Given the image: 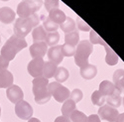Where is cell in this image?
<instances>
[{
    "label": "cell",
    "mask_w": 124,
    "mask_h": 122,
    "mask_svg": "<svg viewBox=\"0 0 124 122\" xmlns=\"http://www.w3.org/2000/svg\"><path fill=\"white\" fill-rule=\"evenodd\" d=\"M27 47V42L24 38H19L15 35H12L7 41L6 44L1 49V55L7 61H12L16 57V55L21 50Z\"/></svg>",
    "instance_id": "6da1fadb"
},
{
    "label": "cell",
    "mask_w": 124,
    "mask_h": 122,
    "mask_svg": "<svg viewBox=\"0 0 124 122\" xmlns=\"http://www.w3.org/2000/svg\"><path fill=\"white\" fill-rule=\"evenodd\" d=\"M40 23L39 16L34 13L28 18H18L14 24V35L19 38H25L33 27H37Z\"/></svg>",
    "instance_id": "7a4b0ae2"
},
{
    "label": "cell",
    "mask_w": 124,
    "mask_h": 122,
    "mask_svg": "<svg viewBox=\"0 0 124 122\" xmlns=\"http://www.w3.org/2000/svg\"><path fill=\"white\" fill-rule=\"evenodd\" d=\"M32 90L35 96V101L38 104H45L51 99V94L48 90L49 80L44 76L36 77L32 81Z\"/></svg>",
    "instance_id": "3957f363"
},
{
    "label": "cell",
    "mask_w": 124,
    "mask_h": 122,
    "mask_svg": "<svg viewBox=\"0 0 124 122\" xmlns=\"http://www.w3.org/2000/svg\"><path fill=\"white\" fill-rule=\"evenodd\" d=\"M93 48L88 40H82L78 44L75 53V63L78 67L82 68L88 65V58L91 55Z\"/></svg>",
    "instance_id": "277c9868"
},
{
    "label": "cell",
    "mask_w": 124,
    "mask_h": 122,
    "mask_svg": "<svg viewBox=\"0 0 124 122\" xmlns=\"http://www.w3.org/2000/svg\"><path fill=\"white\" fill-rule=\"evenodd\" d=\"M43 0H24L17 6V14L19 18H28L40 10Z\"/></svg>",
    "instance_id": "5b68a950"
},
{
    "label": "cell",
    "mask_w": 124,
    "mask_h": 122,
    "mask_svg": "<svg viewBox=\"0 0 124 122\" xmlns=\"http://www.w3.org/2000/svg\"><path fill=\"white\" fill-rule=\"evenodd\" d=\"M48 90L51 96H54V98L60 103L62 102L64 103L67 99L70 98V90L62 84L57 83V81H55V83H49Z\"/></svg>",
    "instance_id": "8992f818"
},
{
    "label": "cell",
    "mask_w": 124,
    "mask_h": 122,
    "mask_svg": "<svg viewBox=\"0 0 124 122\" xmlns=\"http://www.w3.org/2000/svg\"><path fill=\"white\" fill-rule=\"evenodd\" d=\"M15 113L22 120H29L33 116V107L25 100H21L15 104Z\"/></svg>",
    "instance_id": "52a82bcc"
},
{
    "label": "cell",
    "mask_w": 124,
    "mask_h": 122,
    "mask_svg": "<svg viewBox=\"0 0 124 122\" xmlns=\"http://www.w3.org/2000/svg\"><path fill=\"white\" fill-rule=\"evenodd\" d=\"M119 115L118 110L114 107H111L107 104L102 105L98 109V117L100 120H106L108 122H115Z\"/></svg>",
    "instance_id": "ba28073f"
},
{
    "label": "cell",
    "mask_w": 124,
    "mask_h": 122,
    "mask_svg": "<svg viewBox=\"0 0 124 122\" xmlns=\"http://www.w3.org/2000/svg\"><path fill=\"white\" fill-rule=\"evenodd\" d=\"M44 60L43 59H33L28 64L27 69L30 76L34 78L43 76V68H44Z\"/></svg>",
    "instance_id": "9c48e42d"
},
{
    "label": "cell",
    "mask_w": 124,
    "mask_h": 122,
    "mask_svg": "<svg viewBox=\"0 0 124 122\" xmlns=\"http://www.w3.org/2000/svg\"><path fill=\"white\" fill-rule=\"evenodd\" d=\"M6 95H7V98L11 101L12 103H17L19 101L23 100L24 98V92L22 88L18 86V85H15V84H12L11 86H9L6 90Z\"/></svg>",
    "instance_id": "30bf717a"
},
{
    "label": "cell",
    "mask_w": 124,
    "mask_h": 122,
    "mask_svg": "<svg viewBox=\"0 0 124 122\" xmlns=\"http://www.w3.org/2000/svg\"><path fill=\"white\" fill-rule=\"evenodd\" d=\"M47 55H48L50 62L54 63L56 66L60 65L64 60V56H63V53H62V46L61 45H56L54 47H51L47 51Z\"/></svg>",
    "instance_id": "8fae6325"
},
{
    "label": "cell",
    "mask_w": 124,
    "mask_h": 122,
    "mask_svg": "<svg viewBox=\"0 0 124 122\" xmlns=\"http://www.w3.org/2000/svg\"><path fill=\"white\" fill-rule=\"evenodd\" d=\"M48 51V46L45 42L34 43L30 46V55L33 59H43Z\"/></svg>",
    "instance_id": "7c38bea8"
},
{
    "label": "cell",
    "mask_w": 124,
    "mask_h": 122,
    "mask_svg": "<svg viewBox=\"0 0 124 122\" xmlns=\"http://www.w3.org/2000/svg\"><path fill=\"white\" fill-rule=\"evenodd\" d=\"M16 13L10 7L0 8V21L4 24H10L14 22Z\"/></svg>",
    "instance_id": "4fadbf2b"
},
{
    "label": "cell",
    "mask_w": 124,
    "mask_h": 122,
    "mask_svg": "<svg viewBox=\"0 0 124 122\" xmlns=\"http://www.w3.org/2000/svg\"><path fill=\"white\" fill-rule=\"evenodd\" d=\"M99 92L103 95V96H109V95H112L113 93H115L117 89L115 88L114 84H113L111 81L109 80H103L99 84V89H98Z\"/></svg>",
    "instance_id": "5bb4252c"
},
{
    "label": "cell",
    "mask_w": 124,
    "mask_h": 122,
    "mask_svg": "<svg viewBox=\"0 0 124 122\" xmlns=\"http://www.w3.org/2000/svg\"><path fill=\"white\" fill-rule=\"evenodd\" d=\"M113 84H114L115 88L120 91L122 93L124 89V69H116L114 74H113Z\"/></svg>",
    "instance_id": "9a60e30c"
},
{
    "label": "cell",
    "mask_w": 124,
    "mask_h": 122,
    "mask_svg": "<svg viewBox=\"0 0 124 122\" xmlns=\"http://www.w3.org/2000/svg\"><path fill=\"white\" fill-rule=\"evenodd\" d=\"M13 84V75L7 69L0 70V88H8Z\"/></svg>",
    "instance_id": "2e32d148"
},
{
    "label": "cell",
    "mask_w": 124,
    "mask_h": 122,
    "mask_svg": "<svg viewBox=\"0 0 124 122\" xmlns=\"http://www.w3.org/2000/svg\"><path fill=\"white\" fill-rule=\"evenodd\" d=\"M97 75V69L94 65H86L80 68V76L85 79H92Z\"/></svg>",
    "instance_id": "e0dca14e"
},
{
    "label": "cell",
    "mask_w": 124,
    "mask_h": 122,
    "mask_svg": "<svg viewBox=\"0 0 124 122\" xmlns=\"http://www.w3.org/2000/svg\"><path fill=\"white\" fill-rule=\"evenodd\" d=\"M48 17L52 20V21H54L56 24H58L60 26L61 24H63L66 21L67 15L65 14L64 11H62L60 9H54V10H51L49 12Z\"/></svg>",
    "instance_id": "ac0fdd59"
},
{
    "label": "cell",
    "mask_w": 124,
    "mask_h": 122,
    "mask_svg": "<svg viewBox=\"0 0 124 122\" xmlns=\"http://www.w3.org/2000/svg\"><path fill=\"white\" fill-rule=\"evenodd\" d=\"M102 46H104L105 51H106V57H105V62H106V64L109 65V66H115V65L118 63V61H119L118 56L115 54L114 51H113L106 43H104Z\"/></svg>",
    "instance_id": "d6986e66"
},
{
    "label": "cell",
    "mask_w": 124,
    "mask_h": 122,
    "mask_svg": "<svg viewBox=\"0 0 124 122\" xmlns=\"http://www.w3.org/2000/svg\"><path fill=\"white\" fill-rule=\"evenodd\" d=\"M32 36H33V42L34 43L45 42L46 37H47V32L45 31V29H44V27L42 25H38L33 30Z\"/></svg>",
    "instance_id": "ffe728a7"
},
{
    "label": "cell",
    "mask_w": 124,
    "mask_h": 122,
    "mask_svg": "<svg viewBox=\"0 0 124 122\" xmlns=\"http://www.w3.org/2000/svg\"><path fill=\"white\" fill-rule=\"evenodd\" d=\"M75 110H77V103L69 98L63 103V106H62V114L67 118H70V116Z\"/></svg>",
    "instance_id": "44dd1931"
},
{
    "label": "cell",
    "mask_w": 124,
    "mask_h": 122,
    "mask_svg": "<svg viewBox=\"0 0 124 122\" xmlns=\"http://www.w3.org/2000/svg\"><path fill=\"white\" fill-rule=\"evenodd\" d=\"M105 102L107 103V105L111 106V107H114V108H118L121 105L122 102V97H121V92L120 91H116L115 93H113L112 95L106 96L105 97Z\"/></svg>",
    "instance_id": "7402d4cb"
},
{
    "label": "cell",
    "mask_w": 124,
    "mask_h": 122,
    "mask_svg": "<svg viewBox=\"0 0 124 122\" xmlns=\"http://www.w3.org/2000/svg\"><path fill=\"white\" fill-rule=\"evenodd\" d=\"M57 66L54 64L50 62V61H48V62H45L44 63V68H43V76L47 79L53 77L55 76V73L57 70Z\"/></svg>",
    "instance_id": "603a6c76"
},
{
    "label": "cell",
    "mask_w": 124,
    "mask_h": 122,
    "mask_svg": "<svg viewBox=\"0 0 124 122\" xmlns=\"http://www.w3.org/2000/svg\"><path fill=\"white\" fill-rule=\"evenodd\" d=\"M59 28H61L62 31L65 32L66 34L70 33V32L75 31V30H77V26H76L75 20L73 18H70V17H67L66 18V21L63 24H61Z\"/></svg>",
    "instance_id": "cb8c5ba5"
},
{
    "label": "cell",
    "mask_w": 124,
    "mask_h": 122,
    "mask_svg": "<svg viewBox=\"0 0 124 122\" xmlns=\"http://www.w3.org/2000/svg\"><path fill=\"white\" fill-rule=\"evenodd\" d=\"M69 76H70V73L66 68L59 67V68H57V70H56L54 76H55V79L57 80V83L61 84V83H65L69 78Z\"/></svg>",
    "instance_id": "d4e9b609"
},
{
    "label": "cell",
    "mask_w": 124,
    "mask_h": 122,
    "mask_svg": "<svg viewBox=\"0 0 124 122\" xmlns=\"http://www.w3.org/2000/svg\"><path fill=\"white\" fill-rule=\"evenodd\" d=\"M78 41H79V34H78V30H75V31L70 32V33H68L65 36V42H66V44L71 45L74 47L78 46Z\"/></svg>",
    "instance_id": "484cf974"
},
{
    "label": "cell",
    "mask_w": 124,
    "mask_h": 122,
    "mask_svg": "<svg viewBox=\"0 0 124 122\" xmlns=\"http://www.w3.org/2000/svg\"><path fill=\"white\" fill-rule=\"evenodd\" d=\"M59 41H60V34L57 31L47 33V37H46V41H45L47 46L54 47L59 43Z\"/></svg>",
    "instance_id": "4316f807"
},
{
    "label": "cell",
    "mask_w": 124,
    "mask_h": 122,
    "mask_svg": "<svg viewBox=\"0 0 124 122\" xmlns=\"http://www.w3.org/2000/svg\"><path fill=\"white\" fill-rule=\"evenodd\" d=\"M91 102L94 105H97V106L101 107L105 103V96H103L98 90H95L91 94Z\"/></svg>",
    "instance_id": "83f0119b"
},
{
    "label": "cell",
    "mask_w": 124,
    "mask_h": 122,
    "mask_svg": "<svg viewBox=\"0 0 124 122\" xmlns=\"http://www.w3.org/2000/svg\"><path fill=\"white\" fill-rule=\"evenodd\" d=\"M70 122H86L87 116L79 110H75L70 116Z\"/></svg>",
    "instance_id": "f1b7e54d"
},
{
    "label": "cell",
    "mask_w": 124,
    "mask_h": 122,
    "mask_svg": "<svg viewBox=\"0 0 124 122\" xmlns=\"http://www.w3.org/2000/svg\"><path fill=\"white\" fill-rule=\"evenodd\" d=\"M42 26L44 27L45 31H46V32H49V33L57 31V30L59 29V27H60V26H59L58 24H56L54 21H52V20H51L49 17L44 20V23H43Z\"/></svg>",
    "instance_id": "f546056e"
},
{
    "label": "cell",
    "mask_w": 124,
    "mask_h": 122,
    "mask_svg": "<svg viewBox=\"0 0 124 122\" xmlns=\"http://www.w3.org/2000/svg\"><path fill=\"white\" fill-rule=\"evenodd\" d=\"M62 53L64 57H73L76 53V47L65 43L64 45H62Z\"/></svg>",
    "instance_id": "4dcf8cb0"
},
{
    "label": "cell",
    "mask_w": 124,
    "mask_h": 122,
    "mask_svg": "<svg viewBox=\"0 0 124 122\" xmlns=\"http://www.w3.org/2000/svg\"><path fill=\"white\" fill-rule=\"evenodd\" d=\"M89 42L91 43V45H96V44H99V45H103L105 42L104 40H102L99 35L93 31V30H90V34H89Z\"/></svg>",
    "instance_id": "1f68e13d"
},
{
    "label": "cell",
    "mask_w": 124,
    "mask_h": 122,
    "mask_svg": "<svg viewBox=\"0 0 124 122\" xmlns=\"http://www.w3.org/2000/svg\"><path fill=\"white\" fill-rule=\"evenodd\" d=\"M82 97H84V93H82V91L78 88L74 89L70 94V99H71L76 103L79 102V101L82 99Z\"/></svg>",
    "instance_id": "d6a6232c"
},
{
    "label": "cell",
    "mask_w": 124,
    "mask_h": 122,
    "mask_svg": "<svg viewBox=\"0 0 124 122\" xmlns=\"http://www.w3.org/2000/svg\"><path fill=\"white\" fill-rule=\"evenodd\" d=\"M60 6V1L59 0H45V7L47 11H51L54 9H59Z\"/></svg>",
    "instance_id": "836d02e7"
},
{
    "label": "cell",
    "mask_w": 124,
    "mask_h": 122,
    "mask_svg": "<svg viewBox=\"0 0 124 122\" xmlns=\"http://www.w3.org/2000/svg\"><path fill=\"white\" fill-rule=\"evenodd\" d=\"M77 25H78V29H79L80 31H85V32H87V31H90V27L88 24H86L84 20L81 18H78L77 20Z\"/></svg>",
    "instance_id": "e575fe53"
},
{
    "label": "cell",
    "mask_w": 124,
    "mask_h": 122,
    "mask_svg": "<svg viewBox=\"0 0 124 122\" xmlns=\"http://www.w3.org/2000/svg\"><path fill=\"white\" fill-rule=\"evenodd\" d=\"M8 66H9V61H7L2 56H0V70L7 69Z\"/></svg>",
    "instance_id": "d590c367"
},
{
    "label": "cell",
    "mask_w": 124,
    "mask_h": 122,
    "mask_svg": "<svg viewBox=\"0 0 124 122\" xmlns=\"http://www.w3.org/2000/svg\"><path fill=\"white\" fill-rule=\"evenodd\" d=\"M86 122H101V120H100V118L98 117L97 114H91L87 117Z\"/></svg>",
    "instance_id": "8d00e7d4"
},
{
    "label": "cell",
    "mask_w": 124,
    "mask_h": 122,
    "mask_svg": "<svg viewBox=\"0 0 124 122\" xmlns=\"http://www.w3.org/2000/svg\"><path fill=\"white\" fill-rule=\"evenodd\" d=\"M54 122H70V118H67V117L62 115V116L57 117Z\"/></svg>",
    "instance_id": "74e56055"
},
{
    "label": "cell",
    "mask_w": 124,
    "mask_h": 122,
    "mask_svg": "<svg viewBox=\"0 0 124 122\" xmlns=\"http://www.w3.org/2000/svg\"><path fill=\"white\" fill-rule=\"evenodd\" d=\"M115 122H124V112L118 115V117H117Z\"/></svg>",
    "instance_id": "f35d334b"
},
{
    "label": "cell",
    "mask_w": 124,
    "mask_h": 122,
    "mask_svg": "<svg viewBox=\"0 0 124 122\" xmlns=\"http://www.w3.org/2000/svg\"><path fill=\"white\" fill-rule=\"evenodd\" d=\"M28 122H41L38 118H34V117H32V118H30L29 120H28Z\"/></svg>",
    "instance_id": "ab89813d"
},
{
    "label": "cell",
    "mask_w": 124,
    "mask_h": 122,
    "mask_svg": "<svg viewBox=\"0 0 124 122\" xmlns=\"http://www.w3.org/2000/svg\"><path fill=\"white\" fill-rule=\"evenodd\" d=\"M0 116H1V107H0Z\"/></svg>",
    "instance_id": "60d3db41"
},
{
    "label": "cell",
    "mask_w": 124,
    "mask_h": 122,
    "mask_svg": "<svg viewBox=\"0 0 124 122\" xmlns=\"http://www.w3.org/2000/svg\"><path fill=\"white\" fill-rule=\"evenodd\" d=\"M1 1H8V0H1Z\"/></svg>",
    "instance_id": "b9f144b4"
},
{
    "label": "cell",
    "mask_w": 124,
    "mask_h": 122,
    "mask_svg": "<svg viewBox=\"0 0 124 122\" xmlns=\"http://www.w3.org/2000/svg\"><path fill=\"white\" fill-rule=\"evenodd\" d=\"M0 42H1V37H0Z\"/></svg>",
    "instance_id": "7bdbcfd3"
},
{
    "label": "cell",
    "mask_w": 124,
    "mask_h": 122,
    "mask_svg": "<svg viewBox=\"0 0 124 122\" xmlns=\"http://www.w3.org/2000/svg\"><path fill=\"white\" fill-rule=\"evenodd\" d=\"M23 1H24V0H23Z\"/></svg>",
    "instance_id": "ee69618b"
}]
</instances>
